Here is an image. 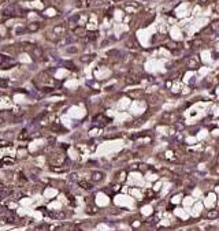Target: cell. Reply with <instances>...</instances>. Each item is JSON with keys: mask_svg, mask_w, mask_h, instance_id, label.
Segmentation results:
<instances>
[{"mask_svg": "<svg viewBox=\"0 0 219 231\" xmlns=\"http://www.w3.org/2000/svg\"><path fill=\"white\" fill-rule=\"evenodd\" d=\"M80 186L85 187L86 190H88V189H90V185H89V183H86V182H80Z\"/></svg>", "mask_w": 219, "mask_h": 231, "instance_id": "2", "label": "cell"}, {"mask_svg": "<svg viewBox=\"0 0 219 231\" xmlns=\"http://www.w3.org/2000/svg\"><path fill=\"white\" fill-rule=\"evenodd\" d=\"M103 178H104V174H103V172H93V175H92V179L96 181V182L101 181Z\"/></svg>", "mask_w": 219, "mask_h": 231, "instance_id": "1", "label": "cell"}, {"mask_svg": "<svg viewBox=\"0 0 219 231\" xmlns=\"http://www.w3.org/2000/svg\"><path fill=\"white\" fill-rule=\"evenodd\" d=\"M208 216H210V218H216V216H218V212H214V213H210Z\"/></svg>", "mask_w": 219, "mask_h": 231, "instance_id": "3", "label": "cell"}]
</instances>
